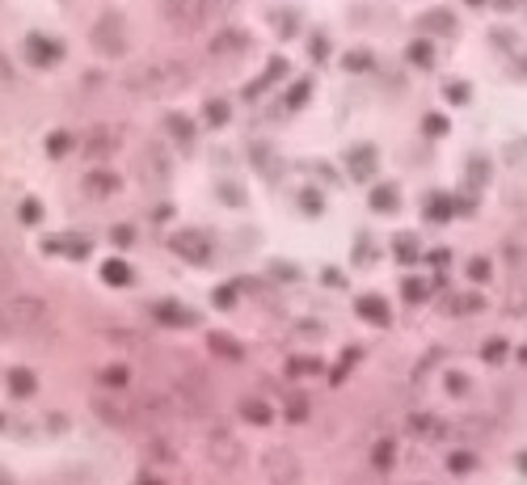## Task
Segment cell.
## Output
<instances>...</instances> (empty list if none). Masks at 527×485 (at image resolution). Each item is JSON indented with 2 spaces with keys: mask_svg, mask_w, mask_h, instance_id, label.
Here are the masks:
<instances>
[{
  "mask_svg": "<svg viewBox=\"0 0 527 485\" xmlns=\"http://www.w3.org/2000/svg\"><path fill=\"white\" fill-rule=\"evenodd\" d=\"M101 384L123 388V384H127V372H123V368H110V372H101Z\"/></svg>",
  "mask_w": 527,
  "mask_h": 485,
  "instance_id": "obj_11",
  "label": "cell"
},
{
  "mask_svg": "<svg viewBox=\"0 0 527 485\" xmlns=\"http://www.w3.org/2000/svg\"><path fill=\"white\" fill-rule=\"evenodd\" d=\"M160 317H165V321H177V325H191L194 321V317L182 304H160Z\"/></svg>",
  "mask_w": 527,
  "mask_h": 485,
  "instance_id": "obj_9",
  "label": "cell"
},
{
  "mask_svg": "<svg viewBox=\"0 0 527 485\" xmlns=\"http://www.w3.org/2000/svg\"><path fill=\"white\" fill-rule=\"evenodd\" d=\"M266 477H271V485L300 481V460H296V452H291V448H279V452L266 456Z\"/></svg>",
  "mask_w": 527,
  "mask_h": 485,
  "instance_id": "obj_5",
  "label": "cell"
},
{
  "mask_svg": "<svg viewBox=\"0 0 527 485\" xmlns=\"http://www.w3.org/2000/svg\"><path fill=\"white\" fill-rule=\"evenodd\" d=\"M186 77H191V68L186 64H177V60H157V64L135 68L127 85L144 97H165V93H174V89H182Z\"/></svg>",
  "mask_w": 527,
  "mask_h": 485,
  "instance_id": "obj_2",
  "label": "cell"
},
{
  "mask_svg": "<svg viewBox=\"0 0 527 485\" xmlns=\"http://www.w3.org/2000/svg\"><path fill=\"white\" fill-rule=\"evenodd\" d=\"M207 460L215 465V469H237V465H240V443L228 435V431H211Z\"/></svg>",
  "mask_w": 527,
  "mask_h": 485,
  "instance_id": "obj_6",
  "label": "cell"
},
{
  "mask_svg": "<svg viewBox=\"0 0 527 485\" xmlns=\"http://www.w3.org/2000/svg\"><path fill=\"white\" fill-rule=\"evenodd\" d=\"M93 47L101 51V55H123V47H127V34H123V17L110 13V17H101V21H97Z\"/></svg>",
  "mask_w": 527,
  "mask_h": 485,
  "instance_id": "obj_4",
  "label": "cell"
},
{
  "mask_svg": "<svg viewBox=\"0 0 527 485\" xmlns=\"http://www.w3.org/2000/svg\"><path fill=\"white\" fill-rule=\"evenodd\" d=\"M359 308H363V317H368V321H384V304H380V300H371V295H368V300H359Z\"/></svg>",
  "mask_w": 527,
  "mask_h": 485,
  "instance_id": "obj_10",
  "label": "cell"
},
{
  "mask_svg": "<svg viewBox=\"0 0 527 485\" xmlns=\"http://www.w3.org/2000/svg\"><path fill=\"white\" fill-rule=\"evenodd\" d=\"M160 4H165V17L174 21L177 30H194V26H203L211 13H220L215 0H160Z\"/></svg>",
  "mask_w": 527,
  "mask_h": 485,
  "instance_id": "obj_3",
  "label": "cell"
},
{
  "mask_svg": "<svg viewBox=\"0 0 527 485\" xmlns=\"http://www.w3.org/2000/svg\"><path fill=\"white\" fill-rule=\"evenodd\" d=\"M106 279L110 283H127V266L123 262H106Z\"/></svg>",
  "mask_w": 527,
  "mask_h": 485,
  "instance_id": "obj_12",
  "label": "cell"
},
{
  "mask_svg": "<svg viewBox=\"0 0 527 485\" xmlns=\"http://www.w3.org/2000/svg\"><path fill=\"white\" fill-rule=\"evenodd\" d=\"M9 295H13V279H9V275H4V271H0V304H4Z\"/></svg>",
  "mask_w": 527,
  "mask_h": 485,
  "instance_id": "obj_13",
  "label": "cell"
},
{
  "mask_svg": "<svg viewBox=\"0 0 527 485\" xmlns=\"http://www.w3.org/2000/svg\"><path fill=\"white\" fill-rule=\"evenodd\" d=\"M245 43H249V38H245V34H220V55H237V51H245Z\"/></svg>",
  "mask_w": 527,
  "mask_h": 485,
  "instance_id": "obj_8",
  "label": "cell"
},
{
  "mask_svg": "<svg viewBox=\"0 0 527 485\" xmlns=\"http://www.w3.org/2000/svg\"><path fill=\"white\" fill-rule=\"evenodd\" d=\"M148 161H152V174H157V182L169 178V157H165V148H160V144L148 148Z\"/></svg>",
  "mask_w": 527,
  "mask_h": 485,
  "instance_id": "obj_7",
  "label": "cell"
},
{
  "mask_svg": "<svg viewBox=\"0 0 527 485\" xmlns=\"http://www.w3.org/2000/svg\"><path fill=\"white\" fill-rule=\"evenodd\" d=\"M13 388L17 392H30V372H13Z\"/></svg>",
  "mask_w": 527,
  "mask_h": 485,
  "instance_id": "obj_14",
  "label": "cell"
},
{
  "mask_svg": "<svg viewBox=\"0 0 527 485\" xmlns=\"http://www.w3.org/2000/svg\"><path fill=\"white\" fill-rule=\"evenodd\" d=\"M51 321L47 300L38 295H26V291H13L4 304H0V338H30L43 325Z\"/></svg>",
  "mask_w": 527,
  "mask_h": 485,
  "instance_id": "obj_1",
  "label": "cell"
}]
</instances>
